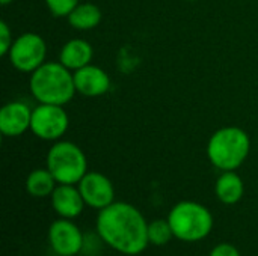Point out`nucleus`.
I'll list each match as a JSON object with an SVG mask.
<instances>
[{
    "label": "nucleus",
    "mask_w": 258,
    "mask_h": 256,
    "mask_svg": "<svg viewBox=\"0 0 258 256\" xmlns=\"http://www.w3.org/2000/svg\"><path fill=\"white\" fill-rule=\"evenodd\" d=\"M68 23L77 30H91L101 21V11L94 3H79L67 17Z\"/></svg>",
    "instance_id": "nucleus-15"
},
{
    "label": "nucleus",
    "mask_w": 258,
    "mask_h": 256,
    "mask_svg": "<svg viewBox=\"0 0 258 256\" xmlns=\"http://www.w3.org/2000/svg\"><path fill=\"white\" fill-rule=\"evenodd\" d=\"M189 2H197V0H189Z\"/></svg>",
    "instance_id": "nucleus-22"
},
{
    "label": "nucleus",
    "mask_w": 258,
    "mask_h": 256,
    "mask_svg": "<svg viewBox=\"0 0 258 256\" xmlns=\"http://www.w3.org/2000/svg\"><path fill=\"white\" fill-rule=\"evenodd\" d=\"M97 231L104 243L124 255H139L150 243L144 216L127 202H113L100 210Z\"/></svg>",
    "instance_id": "nucleus-1"
},
{
    "label": "nucleus",
    "mask_w": 258,
    "mask_h": 256,
    "mask_svg": "<svg viewBox=\"0 0 258 256\" xmlns=\"http://www.w3.org/2000/svg\"><path fill=\"white\" fill-rule=\"evenodd\" d=\"M215 192H216V196L219 198V201L222 204L234 205L243 196V192H245L243 181H242V178L236 172L225 170L219 177V180L216 181Z\"/></svg>",
    "instance_id": "nucleus-14"
},
{
    "label": "nucleus",
    "mask_w": 258,
    "mask_h": 256,
    "mask_svg": "<svg viewBox=\"0 0 258 256\" xmlns=\"http://www.w3.org/2000/svg\"><path fill=\"white\" fill-rule=\"evenodd\" d=\"M47 169L59 184L80 183L88 174L86 155L71 142H57L47 154Z\"/></svg>",
    "instance_id": "nucleus-5"
},
{
    "label": "nucleus",
    "mask_w": 258,
    "mask_h": 256,
    "mask_svg": "<svg viewBox=\"0 0 258 256\" xmlns=\"http://www.w3.org/2000/svg\"><path fill=\"white\" fill-rule=\"evenodd\" d=\"M79 190L85 199V204L92 208L103 210L110 204H113V198H115L113 184L103 174L88 172L80 180Z\"/></svg>",
    "instance_id": "nucleus-8"
},
{
    "label": "nucleus",
    "mask_w": 258,
    "mask_h": 256,
    "mask_svg": "<svg viewBox=\"0 0 258 256\" xmlns=\"http://www.w3.org/2000/svg\"><path fill=\"white\" fill-rule=\"evenodd\" d=\"M174 237L168 220H154L148 225V240L154 246H163Z\"/></svg>",
    "instance_id": "nucleus-17"
},
{
    "label": "nucleus",
    "mask_w": 258,
    "mask_h": 256,
    "mask_svg": "<svg viewBox=\"0 0 258 256\" xmlns=\"http://www.w3.org/2000/svg\"><path fill=\"white\" fill-rule=\"evenodd\" d=\"M174 237L181 241H201L213 228L212 213L201 204L192 201H183L177 204L168 217Z\"/></svg>",
    "instance_id": "nucleus-4"
},
{
    "label": "nucleus",
    "mask_w": 258,
    "mask_h": 256,
    "mask_svg": "<svg viewBox=\"0 0 258 256\" xmlns=\"http://www.w3.org/2000/svg\"><path fill=\"white\" fill-rule=\"evenodd\" d=\"M56 180L48 169L32 170L26 181V189L33 198H45L56 189Z\"/></svg>",
    "instance_id": "nucleus-16"
},
{
    "label": "nucleus",
    "mask_w": 258,
    "mask_h": 256,
    "mask_svg": "<svg viewBox=\"0 0 258 256\" xmlns=\"http://www.w3.org/2000/svg\"><path fill=\"white\" fill-rule=\"evenodd\" d=\"M14 0H0V3L2 5H9V3H12Z\"/></svg>",
    "instance_id": "nucleus-21"
},
{
    "label": "nucleus",
    "mask_w": 258,
    "mask_h": 256,
    "mask_svg": "<svg viewBox=\"0 0 258 256\" xmlns=\"http://www.w3.org/2000/svg\"><path fill=\"white\" fill-rule=\"evenodd\" d=\"M45 5L54 17H68L79 0H45Z\"/></svg>",
    "instance_id": "nucleus-18"
},
{
    "label": "nucleus",
    "mask_w": 258,
    "mask_h": 256,
    "mask_svg": "<svg viewBox=\"0 0 258 256\" xmlns=\"http://www.w3.org/2000/svg\"><path fill=\"white\" fill-rule=\"evenodd\" d=\"M251 149V140L246 131L239 127H225L218 130L209 140L207 155L213 166L221 170H234L243 164Z\"/></svg>",
    "instance_id": "nucleus-3"
},
{
    "label": "nucleus",
    "mask_w": 258,
    "mask_h": 256,
    "mask_svg": "<svg viewBox=\"0 0 258 256\" xmlns=\"http://www.w3.org/2000/svg\"><path fill=\"white\" fill-rule=\"evenodd\" d=\"M76 91L85 97H100L104 95L110 88V78L104 69L95 65H86L74 71Z\"/></svg>",
    "instance_id": "nucleus-11"
},
{
    "label": "nucleus",
    "mask_w": 258,
    "mask_h": 256,
    "mask_svg": "<svg viewBox=\"0 0 258 256\" xmlns=\"http://www.w3.org/2000/svg\"><path fill=\"white\" fill-rule=\"evenodd\" d=\"M51 205L63 219H74L82 214L85 199L74 184H59L51 193Z\"/></svg>",
    "instance_id": "nucleus-12"
},
{
    "label": "nucleus",
    "mask_w": 258,
    "mask_h": 256,
    "mask_svg": "<svg viewBox=\"0 0 258 256\" xmlns=\"http://www.w3.org/2000/svg\"><path fill=\"white\" fill-rule=\"evenodd\" d=\"M68 122V115L62 106L39 104L32 110L30 130L42 140H57L65 134Z\"/></svg>",
    "instance_id": "nucleus-7"
},
{
    "label": "nucleus",
    "mask_w": 258,
    "mask_h": 256,
    "mask_svg": "<svg viewBox=\"0 0 258 256\" xmlns=\"http://www.w3.org/2000/svg\"><path fill=\"white\" fill-rule=\"evenodd\" d=\"M210 256H240V252L233 246V244H228V243H224V244H219L216 246Z\"/></svg>",
    "instance_id": "nucleus-20"
},
{
    "label": "nucleus",
    "mask_w": 258,
    "mask_h": 256,
    "mask_svg": "<svg viewBox=\"0 0 258 256\" xmlns=\"http://www.w3.org/2000/svg\"><path fill=\"white\" fill-rule=\"evenodd\" d=\"M12 33L9 26L5 21H0V54L6 56L12 45Z\"/></svg>",
    "instance_id": "nucleus-19"
},
{
    "label": "nucleus",
    "mask_w": 258,
    "mask_h": 256,
    "mask_svg": "<svg viewBox=\"0 0 258 256\" xmlns=\"http://www.w3.org/2000/svg\"><path fill=\"white\" fill-rule=\"evenodd\" d=\"M92 56L94 51L89 42H86L85 39H71L62 47L59 54V62L68 69L77 71L89 65Z\"/></svg>",
    "instance_id": "nucleus-13"
},
{
    "label": "nucleus",
    "mask_w": 258,
    "mask_h": 256,
    "mask_svg": "<svg viewBox=\"0 0 258 256\" xmlns=\"http://www.w3.org/2000/svg\"><path fill=\"white\" fill-rule=\"evenodd\" d=\"M47 45L38 33H23L14 39L8 53L12 66L21 72H33L45 63Z\"/></svg>",
    "instance_id": "nucleus-6"
},
{
    "label": "nucleus",
    "mask_w": 258,
    "mask_h": 256,
    "mask_svg": "<svg viewBox=\"0 0 258 256\" xmlns=\"http://www.w3.org/2000/svg\"><path fill=\"white\" fill-rule=\"evenodd\" d=\"M60 62H45L30 75V92L39 104L63 106L74 97V75Z\"/></svg>",
    "instance_id": "nucleus-2"
},
{
    "label": "nucleus",
    "mask_w": 258,
    "mask_h": 256,
    "mask_svg": "<svg viewBox=\"0 0 258 256\" xmlns=\"http://www.w3.org/2000/svg\"><path fill=\"white\" fill-rule=\"evenodd\" d=\"M48 241L59 256H74L82 250L83 235L70 220H56L48 229Z\"/></svg>",
    "instance_id": "nucleus-9"
},
{
    "label": "nucleus",
    "mask_w": 258,
    "mask_h": 256,
    "mask_svg": "<svg viewBox=\"0 0 258 256\" xmlns=\"http://www.w3.org/2000/svg\"><path fill=\"white\" fill-rule=\"evenodd\" d=\"M32 110L21 101H12L0 110V131L6 137H18L30 130Z\"/></svg>",
    "instance_id": "nucleus-10"
}]
</instances>
